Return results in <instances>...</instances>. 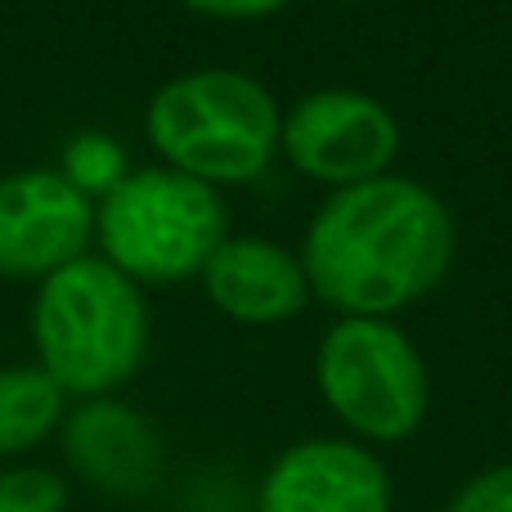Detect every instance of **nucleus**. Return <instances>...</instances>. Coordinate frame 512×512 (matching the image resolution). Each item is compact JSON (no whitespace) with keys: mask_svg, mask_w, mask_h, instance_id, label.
Returning <instances> with one entry per match:
<instances>
[{"mask_svg":"<svg viewBox=\"0 0 512 512\" xmlns=\"http://www.w3.org/2000/svg\"><path fill=\"white\" fill-rule=\"evenodd\" d=\"M459 248L454 212L436 189L409 176L333 189L310 216L301 265L310 297L337 315L391 319L445 283Z\"/></svg>","mask_w":512,"mask_h":512,"instance_id":"f257e3e1","label":"nucleus"},{"mask_svg":"<svg viewBox=\"0 0 512 512\" xmlns=\"http://www.w3.org/2000/svg\"><path fill=\"white\" fill-rule=\"evenodd\" d=\"M27 328L36 364L68 391V400L117 396L144 369L153 342L144 288L99 252L77 256L36 283Z\"/></svg>","mask_w":512,"mask_h":512,"instance_id":"f03ea898","label":"nucleus"},{"mask_svg":"<svg viewBox=\"0 0 512 512\" xmlns=\"http://www.w3.org/2000/svg\"><path fill=\"white\" fill-rule=\"evenodd\" d=\"M283 108L239 68H194L162 81L144 108V135L162 167L212 189L252 185L279 158Z\"/></svg>","mask_w":512,"mask_h":512,"instance_id":"7ed1b4c3","label":"nucleus"},{"mask_svg":"<svg viewBox=\"0 0 512 512\" xmlns=\"http://www.w3.org/2000/svg\"><path fill=\"white\" fill-rule=\"evenodd\" d=\"M230 239L221 189L171 167H140L95 203V243L108 265L140 288L198 279Z\"/></svg>","mask_w":512,"mask_h":512,"instance_id":"20e7f679","label":"nucleus"},{"mask_svg":"<svg viewBox=\"0 0 512 512\" xmlns=\"http://www.w3.org/2000/svg\"><path fill=\"white\" fill-rule=\"evenodd\" d=\"M315 387L360 445H400L423 427L432 378L418 342L396 319L337 315L315 346Z\"/></svg>","mask_w":512,"mask_h":512,"instance_id":"39448f33","label":"nucleus"},{"mask_svg":"<svg viewBox=\"0 0 512 512\" xmlns=\"http://www.w3.org/2000/svg\"><path fill=\"white\" fill-rule=\"evenodd\" d=\"M279 153L292 171L333 194L387 176L400 153V122L369 90L324 86L283 113Z\"/></svg>","mask_w":512,"mask_h":512,"instance_id":"423d86ee","label":"nucleus"},{"mask_svg":"<svg viewBox=\"0 0 512 512\" xmlns=\"http://www.w3.org/2000/svg\"><path fill=\"white\" fill-rule=\"evenodd\" d=\"M95 243V203L63 171L0 176V279L41 283Z\"/></svg>","mask_w":512,"mask_h":512,"instance_id":"0eeeda50","label":"nucleus"},{"mask_svg":"<svg viewBox=\"0 0 512 512\" xmlns=\"http://www.w3.org/2000/svg\"><path fill=\"white\" fill-rule=\"evenodd\" d=\"M396 486L373 445L351 436L292 441L261 472L252 512H391Z\"/></svg>","mask_w":512,"mask_h":512,"instance_id":"6e6552de","label":"nucleus"},{"mask_svg":"<svg viewBox=\"0 0 512 512\" xmlns=\"http://www.w3.org/2000/svg\"><path fill=\"white\" fill-rule=\"evenodd\" d=\"M54 441L81 486L122 504L153 495L167 472V445H162L158 423L126 405L122 396L72 400Z\"/></svg>","mask_w":512,"mask_h":512,"instance_id":"1a4fd4ad","label":"nucleus"},{"mask_svg":"<svg viewBox=\"0 0 512 512\" xmlns=\"http://www.w3.org/2000/svg\"><path fill=\"white\" fill-rule=\"evenodd\" d=\"M203 292L225 319L248 328H274L310 306V279L301 256L265 234H230L198 274Z\"/></svg>","mask_w":512,"mask_h":512,"instance_id":"9d476101","label":"nucleus"},{"mask_svg":"<svg viewBox=\"0 0 512 512\" xmlns=\"http://www.w3.org/2000/svg\"><path fill=\"white\" fill-rule=\"evenodd\" d=\"M72 400L41 364H5L0 369V459L23 463V454L54 441Z\"/></svg>","mask_w":512,"mask_h":512,"instance_id":"9b49d317","label":"nucleus"},{"mask_svg":"<svg viewBox=\"0 0 512 512\" xmlns=\"http://www.w3.org/2000/svg\"><path fill=\"white\" fill-rule=\"evenodd\" d=\"M63 176H68V185H77L81 194L90 198V203H99V198H108L117 185H122L126 176H131V158H126V149L113 140V135L104 131H81L68 140V149H63Z\"/></svg>","mask_w":512,"mask_h":512,"instance_id":"f8f14e48","label":"nucleus"},{"mask_svg":"<svg viewBox=\"0 0 512 512\" xmlns=\"http://www.w3.org/2000/svg\"><path fill=\"white\" fill-rule=\"evenodd\" d=\"M72 486L50 463H5L0 468V512H68Z\"/></svg>","mask_w":512,"mask_h":512,"instance_id":"ddd939ff","label":"nucleus"},{"mask_svg":"<svg viewBox=\"0 0 512 512\" xmlns=\"http://www.w3.org/2000/svg\"><path fill=\"white\" fill-rule=\"evenodd\" d=\"M441 512H512V463H490L472 472Z\"/></svg>","mask_w":512,"mask_h":512,"instance_id":"4468645a","label":"nucleus"},{"mask_svg":"<svg viewBox=\"0 0 512 512\" xmlns=\"http://www.w3.org/2000/svg\"><path fill=\"white\" fill-rule=\"evenodd\" d=\"M180 5L203 18H221V23H252V18H270L288 9L292 0H180Z\"/></svg>","mask_w":512,"mask_h":512,"instance_id":"2eb2a0df","label":"nucleus"},{"mask_svg":"<svg viewBox=\"0 0 512 512\" xmlns=\"http://www.w3.org/2000/svg\"><path fill=\"white\" fill-rule=\"evenodd\" d=\"M337 5H355V0H337Z\"/></svg>","mask_w":512,"mask_h":512,"instance_id":"dca6fc26","label":"nucleus"}]
</instances>
